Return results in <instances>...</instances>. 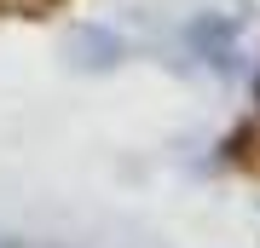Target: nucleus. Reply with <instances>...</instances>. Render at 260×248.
Instances as JSON below:
<instances>
[{
	"label": "nucleus",
	"mask_w": 260,
	"mask_h": 248,
	"mask_svg": "<svg viewBox=\"0 0 260 248\" xmlns=\"http://www.w3.org/2000/svg\"><path fill=\"white\" fill-rule=\"evenodd\" d=\"M0 248H23V242H18V237H12V231H0Z\"/></svg>",
	"instance_id": "2"
},
{
	"label": "nucleus",
	"mask_w": 260,
	"mask_h": 248,
	"mask_svg": "<svg viewBox=\"0 0 260 248\" xmlns=\"http://www.w3.org/2000/svg\"><path fill=\"white\" fill-rule=\"evenodd\" d=\"M70 58H75L81 69H116V64H121V41L110 35V29H93V23H87V29H75Z\"/></svg>",
	"instance_id": "1"
}]
</instances>
